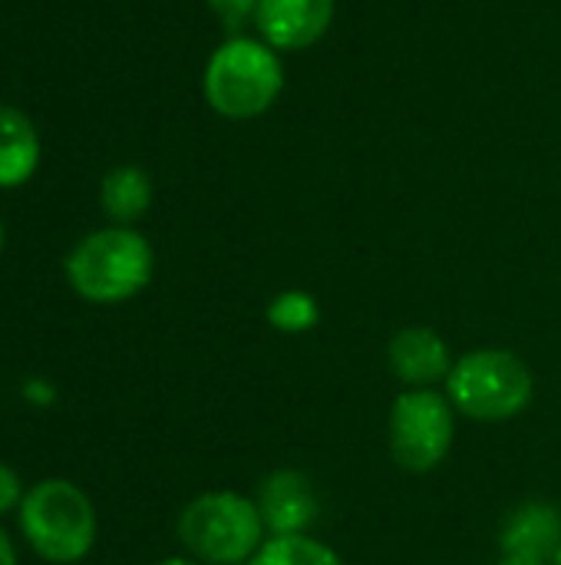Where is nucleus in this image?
Instances as JSON below:
<instances>
[{"label": "nucleus", "instance_id": "7ed1b4c3", "mask_svg": "<svg viewBox=\"0 0 561 565\" xmlns=\"http://www.w3.org/2000/svg\"><path fill=\"white\" fill-rule=\"evenodd\" d=\"M20 530L30 550L53 565H73L96 546V510L93 500L69 480H40L23 493Z\"/></svg>", "mask_w": 561, "mask_h": 565}, {"label": "nucleus", "instance_id": "ddd939ff", "mask_svg": "<svg viewBox=\"0 0 561 565\" xmlns=\"http://www.w3.org/2000/svg\"><path fill=\"white\" fill-rule=\"evenodd\" d=\"M561 523L552 516V510L542 507H529L522 513H516L503 546L506 553H522V556H536L546 559V550L552 546V540L559 536Z\"/></svg>", "mask_w": 561, "mask_h": 565}, {"label": "nucleus", "instance_id": "a211bd4d", "mask_svg": "<svg viewBox=\"0 0 561 565\" xmlns=\"http://www.w3.org/2000/svg\"><path fill=\"white\" fill-rule=\"evenodd\" d=\"M496 565H546V559H536V556H522V553H506Z\"/></svg>", "mask_w": 561, "mask_h": 565}, {"label": "nucleus", "instance_id": "6ab92c4d", "mask_svg": "<svg viewBox=\"0 0 561 565\" xmlns=\"http://www.w3.org/2000/svg\"><path fill=\"white\" fill-rule=\"evenodd\" d=\"M152 565H205V563H198V559H185V556H172V559H162V563H152Z\"/></svg>", "mask_w": 561, "mask_h": 565}, {"label": "nucleus", "instance_id": "6e6552de", "mask_svg": "<svg viewBox=\"0 0 561 565\" xmlns=\"http://www.w3.org/2000/svg\"><path fill=\"white\" fill-rule=\"evenodd\" d=\"M334 20V0H258V33L274 50H308Z\"/></svg>", "mask_w": 561, "mask_h": 565}, {"label": "nucleus", "instance_id": "f257e3e1", "mask_svg": "<svg viewBox=\"0 0 561 565\" xmlns=\"http://www.w3.org/2000/svg\"><path fill=\"white\" fill-rule=\"evenodd\" d=\"M69 288L93 305H122L136 298L155 268L152 245L129 225H109L89 232L66 255Z\"/></svg>", "mask_w": 561, "mask_h": 565}, {"label": "nucleus", "instance_id": "9d476101", "mask_svg": "<svg viewBox=\"0 0 561 565\" xmlns=\"http://www.w3.org/2000/svg\"><path fill=\"white\" fill-rule=\"evenodd\" d=\"M40 166V132L17 106H0V189L23 185Z\"/></svg>", "mask_w": 561, "mask_h": 565}, {"label": "nucleus", "instance_id": "1a4fd4ad", "mask_svg": "<svg viewBox=\"0 0 561 565\" xmlns=\"http://www.w3.org/2000/svg\"><path fill=\"white\" fill-rule=\"evenodd\" d=\"M258 510L271 536H298L317 520L321 503L314 483L301 470H278L258 487Z\"/></svg>", "mask_w": 561, "mask_h": 565}, {"label": "nucleus", "instance_id": "f03ea898", "mask_svg": "<svg viewBox=\"0 0 561 565\" xmlns=\"http://www.w3.org/2000/svg\"><path fill=\"white\" fill-rule=\"evenodd\" d=\"M208 106L225 119H255L274 106L284 89V66L265 40L228 36L202 76Z\"/></svg>", "mask_w": 561, "mask_h": 565}, {"label": "nucleus", "instance_id": "20e7f679", "mask_svg": "<svg viewBox=\"0 0 561 565\" xmlns=\"http://www.w3.org/2000/svg\"><path fill=\"white\" fill-rule=\"evenodd\" d=\"M446 397L470 420L503 424L532 404L536 377L519 354L506 348H479L453 361Z\"/></svg>", "mask_w": 561, "mask_h": 565}, {"label": "nucleus", "instance_id": "2eb2a0df", "mask_svg": "<svg viewBox=\"0 0 561 565\" xmlns=\"http://www.w3.org/2000/svg\"><path fill=\"white\" fill-rule=\"evenodd\" d=\"M205 3L231 36H238L241 23L255 20V13H258V0H205Z\"/></svg>", "mask_w": 561, "mask_h": 565}, {"label": "nucleus", "instance_id": "f3484780", "mask_svg": "<svg viewBox=\"0 0 561 565\" xmlns=\"http://www.w3.org/2000/svg\"><path fill=\"white\" fill-rule=\"evenodd\" d=\"M0 565H17V550L13 540L7 536V530L0 526Z\"/></svg>", "mask_w": 561, "mask_h": 565}, {"label": "nucleus", "instance_id": "0eeeda50", "mask_svg": "<svg viewBox=\"0 0 561 565\" xmlns=\"http://www.w3.org/2000/svg\"><path fill=\"white\" fill-rule=\"evenodd\" d=\"M387 364L407 391H427V387H436L440 381L446 384L453 371V354L436 328L410 324L390 338Z\"/></svg>", "mask_w": 561, "mask_h": 565}, {"label": "nucleus", "instance_id": "412c9836", "mask_svg": "<svg viewBox=\"0 0 561 565\" xmlns=\"http://www.w3.org/2000/svg\"><path fill=\"white\" fill-rule=\"evenodd\" d=\"M0 252H3V222H0Z\"/></svg>", "mask_w": 561, "mask_h": 565}, {"label": "nucleus", "instance_id": "423d86ee", "mask_svg": "<svg viewBox=\"0 0 561 565\" xmlns=\"http://www.w3.org/2000/svg\"><path fill=\"white\" fill-rule=\"evenodd\" d=\"M456 434V407L440 391H403L390 404L387 417V444L390 457L407 473L436 470L453 450Z\"/></svg>", "mask_w": 561, "mask_h": 565}, {"label": "nucleus", "instance_id": "4468645a", "mask_svg": "<svg viewBox=\"0 0 561 565\" xmlns=\"http://www.w3.org/2000/svg\"><path fill=\"white\" fill-rule=\"evenodd\" d=\"M268 321L284 334H301L321 321V308L308 291H281L268 305Z\"/></svg>", "mask_w": 561, "mask_h": 565}, {"label": "nucleus", "instance_id": "9b49d317", "mask_svg": "<svg viewBox=\"0 0 561 565\" xmlns=\"http://www.w3.org/2000/svg\"><path fill=\"white\" fill-rule=\"evenodd\" d=\"M99 205L116 225H132L152 205V179L139 166H116L99 185Z\"/></svg>", "mask_w": 561, "mask_h": 565}, {"label": "nucleus", "instance_id": "f8f14e48", "mask_svg": "<svg viewBox=\"0 0 561 565\" xmlns=\"http://www.w3.org/2000/svg\"><path fill=\"white\" fill-rule=\"evenodd\" d=\"M248 565H344V559L321 540L298 533V536L265 540V546L255 553V559Z\"/></svg>", "mask_w": 561, "mask_h": 565}, {"label": "nucleus", "instance_id": "aec40b11", "mask_svg": "<svg viewBox=\"0 0 561 565\" xmlns=\"http://www.w3.org/2000/svg\"><path fill=\"white\" fill-rule=\"evenodd\" d=\"M552 565H561V543L559 550H555V556H552Z\"/></svg>", "mask_w": 561, "mask_h": 565}, {"label": "nucleus", "instance_id": "39448f33", "mask_svg": "<svg viewBox=\"0 0 561 565\" xmlns=\"http://www.w3.org/2000/svg\"><path fill=\"white\" fill-rule=\"evenodd\" d=\"M265 536L268 526L258 503L231 490L202 493L179 516V543L205 565L251 563Z\"/></svg>", "mask_w": 561, "mask_h": 565}, {"label": "nucleus", "instance_id": "dca6fc26", "mask_svg": "<svg viewBox=\"0 0 561 565\" xmlns=\"http://www.w3.org/2000/svg\"><path fill=\"white\" fill-rule=\"evenodd\" d=\"M23 493H26V490H23L20 473H17L10 463H3V460H0V516H7V513L20 510Z\"/></svg>", "mask_w": 561, "mask_h": 565}]
</instances>
